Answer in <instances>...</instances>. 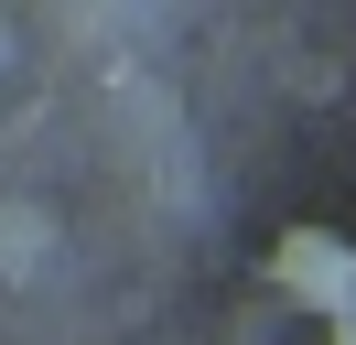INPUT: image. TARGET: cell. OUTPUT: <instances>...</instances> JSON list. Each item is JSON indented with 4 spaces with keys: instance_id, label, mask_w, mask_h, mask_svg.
<instances>
[{
    "instance_id": "cell-1",
    "label": "cell",
    "mask_w": 356,
    "mask_h": 345,
    "mask_svg": "<svg viewBox=\"0 0 356 345\" xmlns=\"http://www.w3.org/2000/svg\"><path fill=\"white\" fill-rule=\"evenodd\" d=\"M281 291L313 302L324 323H356V248H334V237H281Z\"/></svg>"
},
{
    "instance_id": "cell-2",
    "label": "cell",
    "mask_w": 356,
    "mask_h": 345,
    "mask_svg": "<svg viewBox=\"0 0 356 345\" xmlns=\"http://www.w3.org/2000/svg\"><path fill=\"white\" fill-rule=\"evenodd\" d=\"M33 237H44L33 216H0V259H11V270H33Z\"/></svg>"
}]
</instances>
